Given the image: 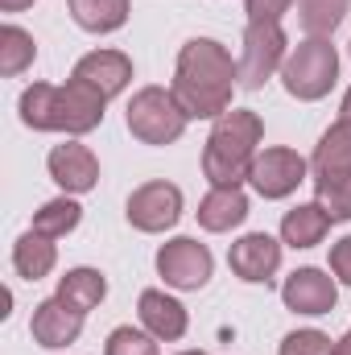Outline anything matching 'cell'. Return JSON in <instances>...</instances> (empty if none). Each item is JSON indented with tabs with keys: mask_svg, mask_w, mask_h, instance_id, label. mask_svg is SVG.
<instances>
[{
	"mask_svg": "<svg viewBox=\"0 0 351 355\" xmlns=\"http://www.w3.org/2000/svg\"><path fill=\"white\" fill-rule=\"evenodd\" d=\"M240 83V67L232 62L228 46L215 37H190L178 50L174 71V99L190 120H219L232 112V87Z\"/></svg>",
	"mask_w": 351,
	"mask_h": 355,
	"instance_id": "cell-1",
	"label": "cell"
},
{
	"mask_svg": "<svg viewBox=\"0 0 351 355\" xmlns=\"http://www.w3.org/2000/svg\"><path fill=\"white\" fill-rule=\"evenodd\" d=\"M264 137V120L248 107H232L215 120L207 149H203V174L211 186H240L252 174L257 162V145Z\"/></svg>",
	"mask_w": 351,
	"mask_h": 355,
	"instance_id": "cell-2",
	"label": "cell"
},
{
	"mask_svg": "<svg viewBox=\"0 0 351 355\" xmlns=\"http://www.w3.org/2000/svg\"><path fill=\"white\" fill-rule=\"evenodd\" d=\"M335 79H339V54H335V46L327 37H306L302 46L289 50V58L281 67L285 91L293 99H302V103H314V99L331 95Z\"/></svg>",
	"mask_w": 351,
	"mask_h": 355,
	"instance_id": "cell-3",
	"label": "cell"
},
{
	"mask_svg": "<svg viewBox=\"0 0 351 355\" xmlns=\"http://www.w3.org/2000/svg\"><path fill=\"white\" fill-rule=\"evenodd\" d=\"M190 116L182 112L170 87H141L128 99V132L141 145H174L186 132Z\"/></svg>",
	"mask_w": 351,
	"mask_h": 355,
	"instance_id": "cell-4",
	"label": "cell"
},
{
	"mask_svg": "<svg viewBox=\"0 0 351 355\" xmlns=\"http://www.w3.org/2000/svg\"><path fill=\"white\" fill-rule=\"evenodd\" d=\"M289 58V37L281 25H268V21H248L244 29V42H240V87L261 91Z\"/></svg>",
	"mask_w": 351,
	"mask_h": 355,
	"instance_id": "cell-5",
	"label": "cell"
},
{
	"mask_svg": "<svg viewBox=\"0 0 351 355\" xmlns=\"http://www.w3.org/2000/svg\"><path fill=\"white\" fill-rule=\"evenodd\" d=\"M310 174V162L298 153V149H285V145H273V149H264L257 153V162H252V190L261 194V198H289L302 182Z\"/></svg>",
	"mask_w": 351,
	"mask_h": 355,
	"instance_id": "cell-6",
	"label": "cell"
},
{
	"mask_svg": "<svg viewBox=\"0 0 351 355\" xmlns=\"http://www.w3.org/2000/svg\"><path fill=\"white\" fill-rule=\"evenodd\" d=\"M211 268H215L211 248L190 240V236H178V240L157 248V272L174 289H203L211 281Z\"/></svg>",
	"mask_w": 351,
	"mask_h": 355,
	"instance_id": "cell-7",
	"label": "cell"
},
{
	"mask_svg": "<svg viewBox=\"0 0 351 355\" xmlns=\"http://www.w3.org/2000/svg\"><path fill=\"white\" fill-rule=\"evenodd\" d=\"M182 219V190L174 182H145L128 194V223L137 232H170Z\"/></svg>",
	"mask_w": 351,
	"mask_h": 355,
	"instance_id": "cell-8",
	"label": "cell"
},
{
	"mask_svg": "<svg viewBox=\"0 0 351 355\" xmlns=\"http://www.w3.org/2000/svg\"><path fill=\"white\" fill-rule=\"evenodd\" d=\"M103 107H108V99L91 83L67 79V87H58V103H54V132L83 137V132L103 124Z\"/></svg>",
	"mask_w": 351,
	"mask_h": 355,
	"instance_id": "cell-9",
	"label": "cell"
},
{
	"mask_svg": "<svg viewBox=\"0 0 351 355\" xmlns=\"http://www.w3.org/2000/svg\"><path fill=\"white\" fill-rule=\"evenodd\" d=\"M281 302L293 314H310V318L314 314H331L335 302H339V285L323 268H293L289 281L281 285Z\"/></svg>",
	"mask_w": 351,
	"mask_h": 355,
	"instance_id": "cell-10",
	"label": "cell"
},
{
	"mask_svg": "<svg viewBox=\"0 0 351 355\" xmlns=\"http://www.w3.org/2000/svg\"><path fill=\"white\" fill-rule=\"evenodd\" d=\"M228 265H232V272L240 281H248V285H268L273 272L281 268V244L273 236H264V232H248V236H240L232 244Z\"/></svg>",
	"mask_w": 351,
	"mask_h": 355,
	"instance_id": "cell-11",
	"label": "cell"
},
{
	"mask_svg": "<svg viewBox=\"0 0 351 355\" xmlns=\"http://www.w3.org/2000/svg\"><path fill=\"white\" fill-rule=\"evenodd\" d=\"M83 318H87V314L71 310L62 297H46V302L33 306L29 331H33V339H37L46 352H58V347H71V343L83 335Z\"/></svg>",
	"mask_w": 351,
	"mask_h": 355,
	"instance_id": "cell-12",
	"label": "cell"
},
{
	"mask_svg": "<svg viewBox=\"0 0 351 355\" xmlns=\"http://www.w3.org/2000/svg\"><path fill=\"white\" fill-rule=\"evenodd\" d=\"M46 166H50V178L62 186V194H87L99 182V162H95V153H91L87 145H79V141L54 145Z\"/></svg>",
	"mask_w": 351,
	"mask_h": 355,
	"instance_id": "cell-13",
	"label": "cell"
},
{
	"mask_svg": "<svg viewBox=\"0 0 351 355\" xmlns=\"http://www.w3.org/2000/svg\"><path fill=\"white\" fill-rule=\"evenodd\" d=\"M71 79H83L103 99H112V95H120V91L132 83V58L120 54V50H91V54H83L75 62Z\"/></svg>",
	"mask_w": 351,
	"mask_h": 355,
	"instance_id": "cell-14",
	"label": "cell"
},
{
	"mask_svg": "<svg viewBox=\"0 0 351 355\" xmlns=\"http://www.w3.org/2000/svg\"><path fill=\"white\" fill-rule=\"evenodd\" d=\"M137 310H141L145 331H149L157 343H174V339L186 335V327H190L186 306H182L178 297H170V293H162V289H145L141 302H137Z\"/></svg>",
	"mask_w": 351,
	"mask_h": 355,
	"instance_id": "cell-15",
	"label": "cell"
},
{
	"mask_svg": "<svg viewBox=\"0 0 351 355\" xmlns=\"http://www.w3.org/2000/svg\"><path fill=\"white\" fill-rule=\"evenodd\" d=\"M248 219V194L240 186H211L198 202V223L207 232H232Z\"/></svg>",
	"mask_w": 351,
	"mask_h": 355,
	"instance_id": "cell-16",
	"label": "cell"
},
{
	"mask_svg": "<svg viewBox=\"0 0 351 355\" xmlns=\"http://www.w3.org/2000/svg\"><path fill=\"white\" fill-rule=\"evenodd\" d=\"M310 174L314 178H348L351 174V120H335L310 157Z\"/></svg>",
	"mask_w": 351,
	"mask_h": 355,
	"instance_id": "cell-17",
	"label": "cell"
},
{
	"mask_svg": "<svg viewBox=\"0 0 351 355\" xmlns=\"http://www.w3.org/2000/svg\"><path fill=\"white\" fill-rule=\"evenodd\" d=\"M327 232H331V215L318 202H298L281 219V240L289 248H314V244H323Z\"/></svg>",
	"mask_w": 351,
	"mask_h": 355,
	"instance_id": "cell-18",
	"label": "cell"
},
{
	"mask_svg": "<svg viewBox=\"0 0 351 355\" xmlns=\"http://www.w3.org/2000/svg\"><path fill=\"white\" fill-rule=\"evenodd\" d=\"M58 265V248H54V240L50 236H42V232H25L17 244H12V268H17V277H25V281H42V277H50Z\"/></svg>",
	"mask_w": 351,
	"mask_h": 355,
	"instance_id": "cell-19",
	"label": "cell"
},
{
	"mask_svg": "<svg viewBox=\"0 0 351 355\" xmlns=\"http://www.w3.org/2000/svg\"><path fill=\"white\" fill-rule=\"evenodd\" d=\"M54 297H62L71 310H79V314H91L103 297H108V281H103V272L99 268H71L62 281H58V293Z\"/></svg>",
	"mask_w": 351,
	"mask_h": 355,
	"instance_id": "cell-20",
	"label": "cell"
},
{
	"mask_svg": "<svg viewBox=\"0 0 351 355\" xmlns=\"http://www.w3.org/2000/svg\"><path fill=\"white\" fill-rule=\"evenodd\" d=\"M67 4H71L75 25L87 33H116L132 12L128 0H67Z\"/></svg>",
	"mask_w": 351,
	"mask_h": 355,
	"instance_id": "cell-21",
	"label": "cell"
},
{
	"mask_svg": "<svg viewBox=\"0 0 351 355\" xmlns=\"http://www.w3.org/2000/svg\"><path fill=\"white\" fill-rule=\"evenodd\" d=\"M79 219H83V207L75 202V194H62V198L42 202V211H33V232L50 236V240H62L79 227Z\"/></svg>",
	"mask_w": 351,
	"mask_h": 355,
	"instance_id": "cell-22",
	"label": "cell"
},
{
	"mask_svg": "<svg viewBox=\"0 0 351 355\" xmlns=\"http://www.w3.org/2000/svg\"><path fill=\"white\" fill-rule=\"evenodd\" d=\"M54 103L58 87L54 83H33L21 91V124L33 132H54Z\"/></svg>",
	"mask_w": 351,
	"mask_h": 355,
	"instance_id": "cell-23",
	"label": "cell"
},
{
	"mask_svg": "<svg viewBox=\"0 0 351 355\" xmlns=\"http://www.w3.org/2000/svg\"><path fill=\"white\" fill-rule=\"evenodd\" d=\"M351 0H298V17H302V29L310 37H331L343 17H348Z\"/></svg>",
	"mask_w": 351,
	"mask_h": 355,
	"instance_id": "cell-24",
	"label": "cell"
},
{
	"mask_svg": "<svg viewBox=\"0 0 351 355\" xmlns=\"http://www.w3.org/2000/svg\"><path fill=\"white\" fill-rule=\"evenodd\" d=\"M37 58V42L33 33H25L21 25H4L0 29V75H21L25 67H33Z\"/></svg>",
	"mask_w": 351,
	"mask_h": 355,
	"instance_id": "cell-25",
	"label": "cell"
},
{
	"mask_svg": "<svg viewBox=\"0 0 351 355\" xmlns=\"http://www.w3.org/2000/svg\"><path fill=\"white\" fill-rule=\"evenodd\" d=\"M314 202L331 215V223L351 219V174L348 178H314Z\"/></svg>",
	"mask_w": 351,
	"mask_h": 355,
	"instance_id": "cell-26",
	"label": "cell"
},
{
	"mask_svg": "<svg viewBox=\"0 0 351 355\" xmlns=\"http://www.w3.org/2000/svg\"><path fill=\"white\" fill-rule=\"evenodd\" d=\"M103 355H162L157 352V339L149 331H137V327H116L103 343Z\"/></svg>",
	"mask_w": 351,
	"mask_h": 355,
	"instance_id": "cell-27",
	"label": "cell"
},
{
	"mask_svg": "<svg viewBox=\"0 0 351 355\" xmlns=\"http://www.w3.org/2000/svg\"><path fill=\"white\" fill-rule=\"evenodd\" d=\"M331 352H335V343L323 331H293V335L281 339V355H331Z\"/></svg>",
	"mask_w": 351,
	"mask_h": 355,
	"instance_id": "cell-28",
	"label": "cell"
},
{
	"mask_svg": "<svg viewBox=\"0 0 351 355\" xmlns=\"http://www.w3.org/2000/svg\"><path fill=\"white\" fill-rule=\"evenodd\" d=\"M248 4V21H268V25H281V17L289 12L293 0H244Z\"/></svg>",
	"mask_w": 351,
	"mask_h": 355,
	"instance_id": "cell-29",
	"label": "cell"
},
{
	"mask_svg": "<svg viewBox=\"0 0 351 355\" xmlns=\"http://www.w3.org/2000/svg\"><path fill=\"white\" fill-rule=\"evenodd\" d=\"M331 272H335L343 285H351V236H343V240L331 248Z\"/></svg>",
	"mask_w": 351,
	"mask_h": 355,
	"instance_id": "cell-30",
	"label": "cell"
},
{
	"mask_svg": "<svg viewBox=\"0 0 351 355\" xmlns=\"http://www.w3.org/2000/svg\"><path fill=\"white\" fill-rule=\"evenodd\" d=\"M29 4H33V0H0L4 12H21V8H29Z\"/></svg>",
	"mask_w": 351,
	"mask_h": 355,
	"instance_id": "cell-31",
	"label": "cell"
},
{
	"mask_svg": "<svg viewBox=\"0 0 351 355\" xmlns=\"http://www.w3.org/2000/svg\"><path fill=\"white\" fill-rule=\"evenodd\" d=\"M331 355H351V331L339 339V343H335V352H331Z\"/></svg>",
	"mask_w": 351,
	"mask_h": 355,
	"instance_id": "cell-32",
	"label": "cell"
},
{
	"mask_svg": "<svg viewBox=\"0 0 351 355\" xmlns=\"http://www.w3.org/2000/svg\"><path fill=\"white\" fill-rule=\"evenodd\" d=\"M339 120H351V87H348V95H343V107H339Z\"/></svg>",
	"mask_w": 351,
	"mask_h": 355,
	"instance_id": "cell-33",
	"label": "cell"
},
{
	"mask_svg": "<svg viewBox=\"0 0 351 355\" xmlns=\"http://www.w3.org/2000/svg\"><path fill=\"white\" fill-rule=\"evenodd\" d=\"M178 355H207V352H178Z\"/></svg>",
	"mask_w": 351,
	"mask_h": 355,
	"instance_id": "cell-34",
	"label": "cell"
}]
</instances>
